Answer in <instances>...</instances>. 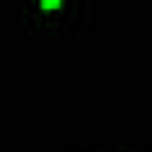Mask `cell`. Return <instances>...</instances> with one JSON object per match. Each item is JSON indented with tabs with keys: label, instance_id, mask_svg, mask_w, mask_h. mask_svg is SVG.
I'll return each mask as SVG.
<instances>
[{
	"label": "cell",
	"instance_id": "6da1fadb",
	"mask_svg": "<svg viewBox=\"0 0 152 152\" xmlns=\"http://www.w3.org/2000/svg\"><path fill=\"white\" fill-rule=\"evenodd\" d=\"M60 3H57V0H45V3H42V9H57Z\"/></svg>",
	"mask_w": 152,
	"mask_h": 152
}]
</instances>
